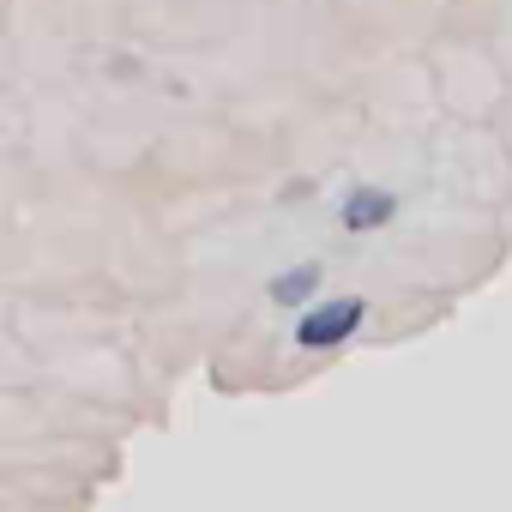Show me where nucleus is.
I'll list each match as a JSON object with an SVG mask.
<instances>
[{"instance_id":"nucleus-2","label":"nucleus","mask_w":512,"mask_h":512,"mask_svg":"<svg viewBox=\"0 0 512 512\" xmlns=\"http://www.w3.org/2000/svg\"><path fill=\"white\" fill-rule=\"evenodd\" d=\"M392 211H398V199H392V193L362 187V193H350V199H344V229H350V235L380 229V223H392Z\"/></svg>"},{"instance_id":"nucleus-3","label":"nucleus","mask_w":512,"mask_h":512,"mask_svg":"<svg viewBox=\"0 0 512 512\" xmlns=\"http://www.w3.org/2000/svg\"><path fill=\"white\" fill-rule=\"evenodd\" d=\"M320 290V266H296V272H278L272 278V302L278 308H296V302H308Z\"/></svg>"},{"instance_id":"nucleus-1","label":"nucleus","mask_w":512,"mask_h":512,"mask_svg":"<svg viewBox=\"0 0 512 512\" xmlns=\"http://www.w3.org/2000/svg\"><path fill=\"white\" fill-rule=\"evenodd\" d=\"M362 314H368L362 296H332V302H320V308H308V314L296 320V344H302V350H332V344L356 338Z\"/></svg>"}]
</instances>
